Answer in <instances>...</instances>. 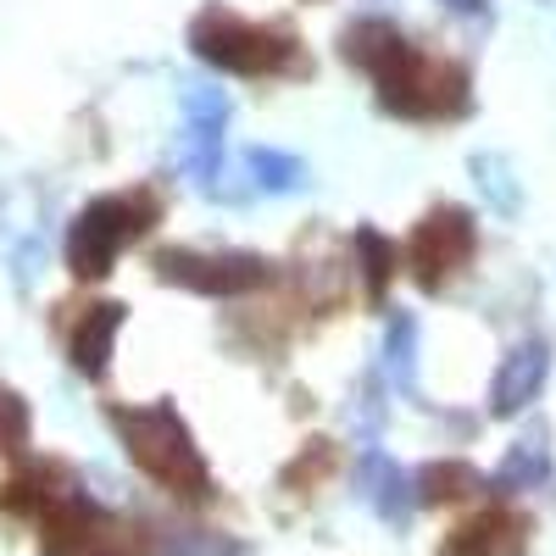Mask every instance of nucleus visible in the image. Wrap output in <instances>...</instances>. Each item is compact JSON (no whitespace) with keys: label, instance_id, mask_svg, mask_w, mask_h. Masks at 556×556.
Listing matches in <instances>:
<instances>
[{"label":"nucleus","instance_id":"nucleus-19","mask_svg":"<svg viewBox=\"0 0 556 556\" xmlns=\"http://www.w3.org/2000/svg\"><path fill=\"white\" fill-rule=\"evenodd\" d=\"M28 445V406L23 395L0 390V456H17Z\"/></svg>","mask_w":556,"mask_h":556},{"label":"nucleus","instance_id":"nucleus-13","mask_svg":"<svg viewBox=\"0 0 556 556\" xmlns=\"http://www.w3.org/2000/svg\"><path fill=\"white\" fill-rule=\"evenodd\" d=\"M545 479H551V434H545V429H529L513 451L501 456V468H495L490 484L513 495V490H534V484H545Z\"/></svg>","mask_w":556,"mask_h":556},{"label":"nucleus","instance_id":"nucleus-3","mask_svg":"<svg viewBox=\"0 0 556 556\" xmlns=\"http://www.w3.org/2000/svg\"><path fill=\"white\" fill-rule=\"evenodd\" d=\"M190 51L235 78H306L312 62L301 51V39L290 28L251 23L228 7H206L190 23Z\"/></svg>","mask_w":556,"mask_h":556},{"label":"nucleus","instance_id":"nucleus-12","mask_svg":"<svg viewBox=\"0 0 556 556\" xmlns=\"http://www.w3.org/2000/svg\"><path fill=\"white\" fill-rule=\"evenodd\" d=\"M362 495H367V506H374L390 529H406V523H412L417 490H412V479L395 468L384 451H367V456H362Z\"/></svg>","mask_w":556,"mask_h":556},{"label":"nucleus","instance_id":"nucleus-14","mask_svg":"<svg viewBox=\"0 0 556 556\" xmlns=\"http://www.w3.org/2000/svg\"><path fill=\"white\" fill-rule=\"evenodd\" d=\"M479 473L468 462H424V468L412 473V490H417V506H445V501H468L479 495Z\"/></svg>","mask_w":556,"mask_h":556},{"label":"nucleus","instance_id":"nucleus-10","mask_svg":"<svg viewBox=\"0 0 556 556\" xmlns=\"http://www.w3.org/2000/svg\"><path fill=\"white\" fill-rule=\"evenodd\" d=\"M545 374H551V345H545V340L513 345V351L501 356L495 379H490V412H495V417H518V412L540 395Z\"/></svg>","mask_w":556,"mask_h":556},{"label":"nucleus","instance_id":"nucleus-21","mask_svg":"<svg viewBox=\"0 0 556 556\" xmlns=\"http://www.w3.org/2000/svg\"><path fill=\"white\" fill-rule=\"evenodd\" d=\"M451 12H462V17H484V0H445Z\"/></svg>","mask_w":556,"mask_h":556},{"label":"nucleus","instance_id":"nucleus-6","mask_svg":"<svg viewBox=\"0 0 556 556\" xmlns=\"http://www.w3.org/2000/svg\"><path fill=\"white\" fill-rule=\"evenodd\" d=\"M473 256H479V223H473V212L434 206L424 223H412L401 267L412 273V285L424 295H445L451 278H462L473 267Z\"/></svg>","mask_w":556,"mask_h":556},{"label":"nucleus","instance_id":"nucleus-18","mask_svg":"<svg viewBox=\"0 0 556 556\" xmlns=\"http://www.w3.org/2000/svg\"><path fill=\"white\" fill-rule=\"evenodd\" d=\"M473 178H479L484 201H490V206H501L506 217H513V212L523 206V190H518V178H513V167H506L501 156L479 151V156H473Z\"/></svg>","mask_w":556,"mask_h":556},{"label":"nucleus","instance_id":"nucleus-17","mask_svg":"<svg viewBox=\"0 0 556 556\" xmlns=\"http://www.w3.org/2000/svg\"><path fill=\"white\" fill-rule=\"evenodd\" d=\"M384 374L395 379V390L417 395V317H390V334H384Z\"/></svg>","mask_w":556,"mask_h":556},{"label":"nucleus","instance_id":"nucleus-8","mask_svg":"<svg viewBox=\"0 0 556 556\" xmlns=\"http://www.w3.org/2000/svg\"><path fill=\"white\" fill-rule=\"evenodd\" d=\"M223 128H228V96L217 84L184 89V134H178V167L195 190H217L223 173Z\"/></svg>","mask_w":556,"mask_h":556},{"label":"nucleus","instance_id":"nucleus-2","mask_svg":"<svg viewBox=\"0 0 556 556\" xmlns=\"http://www.w3.org/2000/svg\"><path fill=\"white\" fill-rule=\"evenodd\" d=\"M112 429L123 440V451L134 456V468L156 479L167 495L178 501H212V473H206V462L190 440V429H184V417L178 406L167 401H151V406H112Z\"/></svg>","mask_w":556,"mask_h":556},{"label":"nucleus","instance_id":"nucleus-16","mask_svg":"<svg viewBox=\"0 0 556 556\" xmlns=\"http://www.w3.org/2000/svg\"><path fill=\"white\" fill-rule=\"evenodd\" d=\"M356 262H362V285H367V301H384V290H390V278H395V267H401V256H395V245L379 235V228H356Z\"/></svg>","mask_w":556,"mask_h":556},{"label":"nucleus","instance_id":"nucleus-15","mask_svg":"<svg viewBox=\"0 0 556 556\" xmlns=\"http://www.w3.org/2000/svg\"><path fill=\"white\" fill-rule=\"evenodd\" d=\"M245 173L256 178V190H273V195H295V190H306V162L290 156V151L251 146V151H245Z\"/></svg>","mask_w":556,"mask_h":556},{"label":"nucleus","instance_id":"nucleus-4","mask_svg":"<svg viewBox=\"0 0 556 556\" xmlns=\"http://www.w3.org/2000/svg\"><path fill=\"white\" fill-rule=\"evenodd\" d=\"M156 217H162L156 190H123V195L89 201L67 228V273L84 278V285L89 278H106L117 267V256L156 228Z\"/></svg>","mask_w":556,"mask_h":556},{"label":"nucleus","instance_id":"nucleus-5","mask_svg":"<svg viewBox=\"0 0 556 556\" xmlns=\"http://www.w3.org/2000/svg\"><path fill=\"white\" fill-rule=\"evenodd\" d=\"M39 551L45 556H146V534L101 513L89 495L67 490L39 513Z\"/></svg>","mask_w":556,"mask_h":556},{"label":"nucleus","instance_id":"nucleus-7","mask_svg":"<svg viewBox=\"0 0 556 556\" xmlns=\"http://www.w3.org/2000/svg\"><path fill=\"white\" fill-rule=\"evenodd\" d=\"M162 285H178V290H195V295H245V290H262L273 278V262L256 256V251H184V245H162L151 256Z\"/></svg>","mask_w":556,"mask_h":556},{"label":"nucleus","instance_id":"nucleus-9","mask_svg":"<svg viewBox=\"0 0 556 556\" xmlns=\"http://www.w3.org/2000/svg\"><path fill=\"white\" fill-rule=\"evenodd\" d=\"M529 518L513 506H484L468 523H456L440 540V556H523L529 551Z\"/></svg>","mask_w":556,"mask_h":556},{"label":"nucleus","instance_id":"nucleus-1","mask_svg":"<svg viewBox=\"0 0 556 556\" xmlns=\"http://www.w3.org/2000/svg\"><path fill=\"white\" fill-rule=\"evenodd\" d=\"M340 51L356 73L374 78V96L390 117L445 123V117H462L473 106L468 73H462L456 62H445V56L417 51V45L384 17H356L340 34Z\"/></svg>","mask_w":556,"mask_h":556},{"label":"nucleus","instance_id":"nucleus-20","mask_svg":"<svg viewBox=\"0 0 556 556\" xmlns=\"http://www.w3.org/2000/svg\"><path fill=\"white\" fill-rule=\"evenodd\" d=\"M329 468H334V445H323V440H317V445H306V456L295 462V468H285V484H290V490H301L306 479L329 473Z\"/></svg>","mask_w":556,"mask_h":556},{"label":"nucleus","instance_id":"nucleus-11","mask_svg":"<svg viewBox=\"0 0 556 556\" xmlns=\"http://www.w3.org/2000/svg\"><path fill=\"white\" fill-rule=\"evenodd\" d=\"M117 329H123V306H117V301L84 306V317L73 323V334H67V356H73V367H78L84 379H101V374H106Z\"/></svg>","mask_w":556,"mask_h":556}]
</instances>
